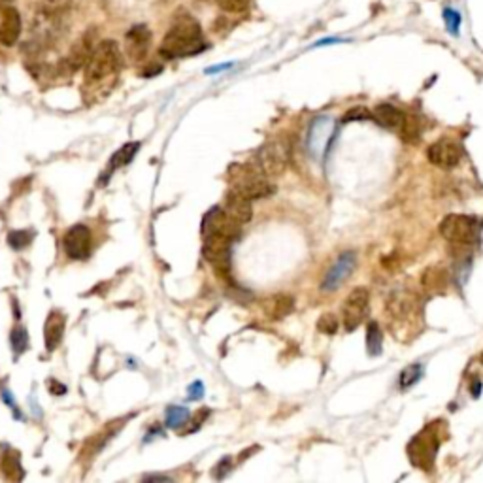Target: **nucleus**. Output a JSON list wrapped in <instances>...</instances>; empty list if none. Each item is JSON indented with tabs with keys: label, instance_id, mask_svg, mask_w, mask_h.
Instances as JSON below:
<instances>
[{
	"label": "nucleus",
	"instance_id": "nucleus-1",
	"mask_svg": "<svg viewBox=\"0 0 483 483\" xmlns=\"http://www.w3.org/2000/svg\"><path fill=\"white\" fill-rule=\"evenodd\" d=\"M204 50H206V42L202 36V29L199 21L191 15H182L178 19L161 44V55L166 59L196 55Z\"/></svg>",
	"mask_w": 483,
	"mask_h": 483
},
{
	"label": "nucleus",
	"instance_id": "nucleus-2",
	"mask_svg": "<svg viewBox=\"0 0 483 483\" xmlns=\"http://www.w3.org/2000/svg\"><path fill=\"white\" fill-rule=\"evenodd\" d=\"M121 69V51L120 45L113 40H106L96 45L91 55H89L87 63H85V85H99V83L106 82L110 78L117 74Z\"/></svg>",
	"mask_w": 483,
	"mask_h": 483
},
{
	"label": "nucleus",
	"instance_id": "nucleus-3",
	"mask_svg": "<svg viewBox=\"0 0 483 483\" xmlns=\"http://www.w3.org/2000/svg\"><path fill=\"white\" fill-rule=\"evenodd\" d=\"M477 231H480V221L472 215H447L446 219L440 223V233L452 244V247H457L459 255L463 251H470V247L476 244Z\"/></svg>",
	"mask_w": 483,
	"mask_h": 483
},
{
	"label": "nucleus",
	"instance_id": "nucleus-4",
	"mask_svg": "<svg viewBox=\"0 0 483 483\" xmlns=\"http://www.w3.org/2000/svg\"><path fill=\"white\" fill-rule=\"evenodd\" d=\"M231 245L233 238H229L225 234H208L204 236V245H202V255L206 261L215 268L217 276L229 277L231 272Z\"/></svg>",
	"mask_w": 483,
	"mask_h": 483
},
{
	"label": "nucleus",
	"instance_id": "nucleus-5",
	"mask_svg": "<svg viewBox=\"0 0 483 483\" xmlns=\"http://www.w3.org/2000/svg\"><path fill=\"white\" fill-rule=\"evenodd\" d=\"M233 191L244 196L247 201H255V199H264L274 193L272 183L266 180V174L255 168H244L238 172V176L234 178Z\"/></svg>",
	"mask_w": 483,
	"mask_h": 483
},
{
	"label": "nucleus",
	"instance_id": "nucleus-6",
	"mask_svg": "<svg viewBox=\"0 0 483 483\" xmlns=\"http://www.w3.org/2000/svg\"><path fill=\"white\" fill-rule=\"evenodd\" d=\"M259 170L266 176L282 174L289 163V144L283 138L270 140L257 153Z\"/></svg>",
	"mask_w": 483,
	"mask_h": 483
},
{
	"label": "nucleus",
	"instance_id": "nucleus-7",
	"mask_svg": "<svg viewBox=\"0 0 483 483\" xmlns=\"http://www.w3.org/2000/svg\"><path fill=\"white\" fill-rule=\"evenodd\" d=\"M368 304H370V293L364 287L353 289L349 296L345 298L344 308H342V321H344V329L347 333L355 331L363 323L368 312Z\"/></svg>",
	"mask_w": 483,
	"mask_h": 483
},
{
	"label": "nucleus",
	"instance_id": "nucleus-8",
	"mask_svg": "<svg viewBox=\"0 0 483 483\" xmlns=\"http://www.w3.org/2000/svg\"><path fill=\"white\" fill-rule=\"evenodd\" d=\"M436 452H438V438H436V434L431 433V428L417 434L408 446L412 465L419 466L423 470H431L433 468Z\"/></svg>",
	"mask_w": 483,
	"mask_h": 483
},
{
	"label": "nucleus",
	"instance_id": "nucleus-9",
	"mask_svg": "<svg viewBox=\"0 0 483 483\" xmlns=\"http://www.w3.org/2000/svg\"><path fill=\"white\" fill-rule=\"evenodd\" d=\"M427 157L438 168H453V166H457L461 157H463V150L455 140L440 138L434 144L428 145Z\"/></svg>",
	"mask_w": 483,
	"mask_h": 483
},
{
	"label": "nucleus",
	"instance_id": "nucleus-10",
	"mask_svg": "<svg viewBox=\"0 0 483 483\" xmlns=\"http://www.w3.org/2000/svg\"><path fill=\"white\" fill-rule=\"evenodd\" d=\"M355 263H357V259H355V253H352V251L340 255L338 261L329 268V272H326L325 277H323L321 289L333 293V291H336L338 287H342L345 283V280L352 276L353 268H355Z\"/></svg>",
	"mask_w": 483,
	"mask_h": 483
},
{
	"label": "nucleus",
	"instance_id": "nucleus-11",
	"mask_svg": "<svg viewBox=\"0 0 483 483\" xmlns=\"http://www.w3.org/2000/svg\"><path fill=\"white\" fill-rule=\"evenodd\" d=\"M63 247L70 259L85 261L91 253V231L85 225H75L64 234Z\"/></svg>",
	"mask_w": 483,
	"mask_h": 483
},
{
	"label": "nucleus",
	"instance_id": "nucleus-12",
	"mask_svg": "<svg viewBox=\"0 0 483 483\" xmlns=\"http://www.w3.org/2000/svg\"><path fill=\"white\" fill-rule=\"evenodd\" d=\"M150 44H151V31H150V27L144 25V23L134 25L131 31L127 32L125 50L134 63H140L142 59H145L147 51H150Z\"/></svg>",
	"mask_w": 483,
	"mask_h": 483
},
{
	"label": "nucleus",
	"instance_id": "nucleus-13",
	"mask_svg": "<svg viewBox=\"0 0 483 483\" xmlns=\"http://www.w3.org/2000/svg\"><path fill=\"white\" fill-rule=\"evenodd\" d=\"M333 134V120L331 117H317L308 131V151L312 157L319 159L326 147V142Z\"/></svg>",
	"mask_w": 483,
	"mask_h": 483
},
{
	"label": "nucleus",
	"instance_id": "nucleus-14",
	"mask_svg": "<svg viewBox=\"0 0 483 483\" xmlns=\"http://www.w3.org/2000/svg\"><path fill=\"white\" fill-rule=\"evenodd\" d=\"M21 34V15L15 8H0V44L13 45Z\"/></svg>",
	"mask_w": 483,
	"mask_h": 483
},
{
	"label": "nucleus",
	"instance_id": "nucleus-15",
	"mask_svg": "<svg viewBox=\"0 0 483 483\" xmlns=\"http://www.w3.org/2000/svg\"><path fill=\"white\" fill-rule=\"evenodd\" d=\"M225 214L229 215L231 219L236 221V223H247V221L251 219V215H253L251 201H247L244 196H240L238 193L231 191V193L226 195L225 201Z\"/></svg>",
	"mask_w": 483,
	"mask_h": 483
},
{
	"label": "nucleus",
	"instance_id": "nucleus-16",
	"mask_svg": "<svg viewBox=\"0 0 483 483\" xmlns=\"http://www.w3.org/2000/svg\"><path fill=\"white\" fill-rule=\"evenodd\" d=\"M64 323H66V319H64V315L61 312H51L44 326V340L48 352H55L57 345L61 344L64 333Z\"/></svg>",
	"mask_w": 483,
	"mask_h": 483
},
{
	"label": "nucleus",
	"instance_id": "nucleus-17",
	"mask_svg": "<svg viewBox=\"0 0 483 483\" xmlns=\"http://www.w3.org/2000/svg\"><path fill=\"white\" fill-rule=\"evenodd\" d=\"M80 0H40L38 4V17L45 21H57L64 13L78 6Z\"/></svg>",
	"mask_w": 483,
	"mask_h": 483
},
{
	"label": "nucleus",
	"instance_id": "nucleus-18",
	"mask_svg": "<svg viewBox=\"0 0 483 483\" xmlns=\"http://www.w3.org/2000/svg\"><path fill=\"white\" fill-rule=\"evenodd\" d=\"M370 117H374V120L382 127H385V129L398 131L402 121H404V113H402L398 108L393 106V104H377V106L374 108V112L370 113Z\"/></svg>",
	"mask_w": 483,
	"mask_h": 483
},
{
	"label": "nucleus",
	"instance_id": "nucleus-19",
	"mask_svg": "<svg viewBox=\"0 0 483 483\" xmlns=\"http://www.w3.org/2000/svg\"><path fill=\"white\" fill-rule=\"evenodd\" d=\"M421 283L431 293H444L447 289V283H449V274L444 266L436 264V266H431L423 272Z\"/></svg>",
	"mask_w": 483,
	"mask_h": 483
},
{
	"label": "nucleus",
	"instance_id": "nucleus-20",
	"mask_svg": "<svg viewBox=\"0 0 483 483\" xmlns=\"http://www.w3.org/2000/svg\"><path fill=\"white\" fill-rule=\"evenodd\" d=\"M295 308V301L293 296L289 295H277L274 298H270L268 304H266V312L272 319H282L285 315H289Z\"/></svg>",
	"mask_w": 483,
	"mask_h": 483
},
{
	"label": "nucleus",
	"instance_id": "nucleus-21",
	"mask_svg": "<svg viewBox=\"0 0 483 483\" xmlns=\"http://www.w3.org/2000/svg\"><path fill=\"white\" fill-rule=\"evenodd\" d=\"M401 136L404 142L408 144H417L421 138V121L415 117V115H406L404 113V121L401 125Z\"/></svg>",
	"mask_w": 483,
	"mask_h": 483
},
{
	"label": "nucleus",
	"instance_id": "nucleus-22",
	"mask_svg": "<svg viewBox=\"0 0 483 483\" xmlns=\"http://www.w3.org/2000/svg\"><path fill=\"white\" fill-rule=\"evenodd\" d=\"M2 472L12 482H21L23 480L25 474H23V468H21V463H19L17 452H8L2 457Z\"/></svg>",
	"mask_w": 483,
	"mask_h": 483
},
{
	"label": "nucleus",
	"instance_id": "nucleus-23",
	"mask_svg": "<svg viewBox=\"0 0 483 483\" xmlns=\"http://www.w3.org/2000/svg\"><path fill=\"white\" fill-rule=\"evenodd\" d=\"M138 142H129V144L123 145V147L113 155L112 161H110V174H112L117 166H125V164L131 163L132 159H134V155L138 153ZM110 174H108V176H110Z\"/></svg>",
	"mask_w": 483,
	"mask_h": 483
},
{
	"label": "nucleus",
	"instance_id": "nucleus-24",
	"mask_svg": "<svg viewBox=\"0 0 483 483\" xmlns=\"http://www.w3.org/2000/svg\"><path fill=\"white\" fill-rule=\"evenodd\" d=\"M382 344H383V333L380 325L376 321H372L368 329H366V349H368V355L376 357L382 353Z\"/></svg>",
	"mask_w": 483,
	"mask_h": 483
},
{
	"label": "nucleus",
	"instance_id": "nucleus-25",
	"mask_svg": "<svg viewBox=\"0 0 483 483\" xmlns=\"http://www.w3.org/2000/svg\"><path fill=\"white\" fill-rule=\"evenodd\" d=\"M189 410L183 406H170L166 410V427L180 428L183 423H187Z\"/></svg>",
	"mask_w": 483,
	"mask_h": 483
},
{
	"label": "nucleus",
	"instance_id": "nucleus-26",
	"mask_svg": "<svg viewBox=\"0 0 483 483\" xmlns=\"http://www.w3.org/2000/svg\"><path fill=\"white\" fill-rule=\"evenodd\" d=\"M421 376H423V366H421V364H410V366H406V368L402 370L398 383H401L402 389H408V387H412Z\"/></svg>",
	"mask_w": 483,
	"mask_h": 483
},
{
	"label": "nucleus",
	"instance_id": "nucleus-27",
	"mask_svg": "<svg viewBox=\"0 0 483 483\" xmlns=\"http://www.w3.org/2000/svg\"><path fill=\"white\" fill-rule=\"evenodd\" d=\"M31 240L32 234L29 233V231H12V233L8 234V244L15 251H21L25 250V247H29V245H31Z\"/></svg>",
	"mask_w": 483,
	"mask_h": 483
},
{
	"label": "nucleus",
	"instance_id": "nucleus-28",
	"mask_svg": "<svg viewBox=\"0 0 483 483\" xmlns=\"http://www.w3.org/2000/svg\"><path fill=\"white\" fill-rule=\"evenodd\" d=\"M29 345V334L23 326H15L12 331V347L15 355H21Z\"/></svg>",
	"mask_w": 483,
	"mask_h": 483
},
{
	"label": "nucleus",
	"instance_id": "nucleus-29",
	"mask_svg": "<svg viewBox=\"0 0 483 483\" xmlns=\"http://www.w3.org/2000/svg\"><path fill=\"white\" fill-rule=\"evenodd\" d=\"M444 21H446L447 31L452 32L453 36H457L459 29H461V23H463L461 13L455 12L453 8H446V10H444Z\"/></svg>",
	"mask_w": 483,
	"mask_h": 483
},
{
	"label": "nucleus",
	"instance_id": "nucleus-30",
	"mask_svg": "<svg viewBox=\"0 0 483 483\" xmlns=\"http://www.w3.org/2000/svg\"><path fill=\"white\" fill-rule=\"evenodd\" d=\"M317 331L323 334H334L338 331V319L333 314L321 315L319 321H317Z\"/></svg>",
	"mask_w": 483,
	"mask_h": 483
},
{
	"label": "nucleus",
	"instance_id": "nucleus-31",
	"mask_svg": "<svg viewBox=\"0 0 483 483\" xmlns=\"http://www.w3.org/2000/svg\"><path fill=\"white\" fill-rule=\"evenodd\" d=\"M215 2H217L219 8H223L225 12L240 13V12H245V10L250 8L251 0H215Z\"/></svg>",
	"mask_w": 483,
	"mask_h": 483
},
{
	"label": "nucleus",
	"instance_id": "nucleus-32",
	"mask_svg": "<svg viewBox=\"0 0 483 483\" xmlns=\"http://www.w3.org/2000/svg\"><path fill=\"white\" fill-rule=\"evenodd\" d=\"M231 468H233V465H231V459L229 457H225L223 461H221L219 465L215 466V470H214V477H217V480H223V477L231 472Z\"/></svg>",
	"mask_w": 483,
	"mask_h": 483
},
{
	"label": "nucleus",
	"instance_id": "nucleus-33",
	"mask_svg": "<svg viewBox=\"0 0 483 483\" xmlns=\"http://www.w3.org/2000/svg\"><path fill=\"white\" fill-rule=\"evenodd\" d=\"M202 396H204V385H202V382H195L189 385V398L191 401H201Z\"/></svg>",
	"mask_w": 483,
	"mask_h": 483
},
{
	"label": "nucleus",
	"instance_id": "nucleus-34",
	"mask_svg": "<svg viewBox=\"0 0 483 483\" xmlns=\"http://www.w3.org/2000/svg\"><path fill=\"white\" fill-rule=\"evenodd\" d=\"M50 391L53 395H64V393H66V387L61 385L59 382H55V380H50Z\"/></svg>",
	"mask_w": 483,
	"mask_h": 483
},
{
	"label": "nucleus",
	"instance_id": "nucleus-35",
	"mask_svg": "<svg viewBox=\"0 0 483 483\" xmlns=\"http://www.w3.org/2000/svg\"><path fill=\"white\" fill-rule=\"evenodd\" d=\"M233 64L231 63H226V64H217V66H212V69H208L206 70V74H215V72H223V70H226V69H231Z\"/></svg>",
	"mask_w": 483,
	"mask_h": 483
},
{
	"label": "nucleus",
	"instance_id": "nucleus-36",
	"mask_svg": "<svg viewBox=\"0 0 483 483\" xmlns=\"http://www.w3.org/2000/svg\"><path fill=\"white\" fill-rule=\"evenodd\" d=\"M480 393H482V382H480V380H476V382L472 383V395L480 396Z\"/></svg>",
	"mask_w": 483,
	"mask_h": 483
},
{
	"label": "nucleus",
	"instance_id": "nucleus-37",
	"mask_svg": "<svg viewBox=\"0 0 483 483\" xmlns=\"http://www.w3.org/2000/svg\"><path fill=\"white\" fill-rule=\"evenodd\" d=\"M480 361H482V364H483V353H482V357H480Z\"/></svg>",
	"mask_w": 483,
	"mask_h": 483
},
{
	"label": "nucleus",
	"instance_id": "nucleus-38",
	"mask_svg": "<svg viewBox=\"0 0 483 483\" xmlns=\"http://www.w3.org/2000/svg\"><path fill=\"white\" fill-rule=\"evenodd\" d=\"M0 2H6V0H0Z\"/></svg>",
	"mask_w": 483,
	"mask_h": 483
}]
</instances>
